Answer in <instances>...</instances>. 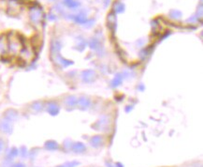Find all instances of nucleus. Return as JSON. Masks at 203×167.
Segmentation results:
<instances>
[{"instance_id": "nucleus-30", "label": "nucleus", "mask_w": 203, "mask_h": 167, "mask_svg": "<svg viewBox=\"0 0 203 167\" xmlns=\"http://www.w3.org/2000/svg\"><path fill=\"white\" fill-rule=\"evenodd\" d=\"M116 167H124V166H123L121 163H117V164H116Z\"/></svg>"}, {"instance_id": "nucleus-16", "label": "nucleus", "mask_w": 203, "mask_h": 167, "mask_svg": "<svg viewBox=\"0 0 203 167\" xmlns=\"http://www.w3.org/2000/svg\"><path fill=\"white\" fill-rule=\"evenodd\" d=\"M45 148L48 150H56L58 149V144L55 141H48L45 143Z\"/></svg>"}, {"instance_id": "nucleus-15", "label": "nucleus", "mask_w": 203, "mask_h": 167, "mask_svg": "<svg viewBox=\"0 0 203 167\" xmlns=\"http://www.w3.org/2000/svg\"><path fill=\"white\" fill-rule=\"evenodd\" d=\"M31 108H32V110H33V111L37 112V113L41 112V111L43 110V108H44V103H42V101H39V100H38V101H35V103H32V105H31Z\"/></svg>"}, {"instance_id": "nucleus-21", "label": "nucleus", "mask_w": 203, "mask_h": 167, "mask_svg": "<svg viewBox=\"0 0 203 167\" xmlns=\"http://www.w3.org/2000/svg\"><path fill=\"white\" fill-rule=\"evenodd\" d=\"M89 46H90L91 49L97 50L100 47V42L98 40H97L95 38H93L90 41H89Z\"/></svg>"}, {"instance_id": "nucleus-5", "label": "nucleus", "mask_w": 203, "mask_h": 167, "mask_svg": "<svg viewBox=\"0 0 203 167\" xmlns=\"http://www.w3.org/2000/svg\"><path fill=\"white\" fill-rule=\"evenodd\" d=\"M13 129V122L9 120L6 117H3L0 120V132L4 133H11Z\"/></svg>"}, {"instance_id": "nucleus-19", "label": "nucleus", "mask_w": 203, "mask_h": 167, "mask_svg": "<svg viewBox=\"0 0 203 167\" xmlns=\"http://www.w3.org/2000/svg\"><path fill=\"white\" fill-rule=\"evenodd\" d=\"M123 81V76L121 74H117L114 79L111 81V86L112 87H117L118 86H120Z\"/></svg>"}, {"instance_id": "nucleus-25", "label": "nucleus", "mask_w": 203, "mask_h": 167, "mask_svg": "<svg viewBox=\"0 0 203 167\" xmlns=\"http://www.w3.org/2000/svg\"><path fill=\"white\" fill-rule=\"evenodd\" d=\"M19 153H21V155H22L23 157H25V156H26V154H27L26 148H25V147H22V148H21V150L19 151Z\"/></svg>"}, {"instance_id": "nucleus-20", "label": "nucleus", "mask_w": 203, "mask_h": 167, "mask_svg": "<svg viewBox=\"0 0 203 167\" xmlns=\"http://www.w3.org/2000/svg\"><path fill=\"white\" fill-rule=\"evenodd\" d=\"M72 149L75 151V152H83L85 150V146L81 144V143H76V144H74L72 146Z\"/></svg>"}, {"instance_id": "nucleus-27", "label": "nucleus", "mask_w": 203, "mask_h": 167, "mask_svg": "<svg viewBox=\"0 0 203 167\" xmlns=\"http://www.w3.org/2000/svg\"><path fill=\"white\" fill-rule=\"evenodd\" d=\"M78 164V163H76V162H72V163H68V165H69V166H68V167H75V165H77Z\"/></svg>"}, {"instance_id": "nucleus-4", "label": "nucleus", "mask_w": 203, "mask_h": 167, "mask_svg": "<svg viewBox=\"0 0 203 167\" xmlns=\"http://www.w3.org/2000/svg\"><path fill=\"white\" fill-rule=\"evenodd\" d=\"M21 59L25 62H31L35 57V52L32 47L23 46L21 53H19Z\"/></svg>"}, {"instance_id": "nucleus-24", "label": "nucleus", "mask_w": 203, "mask_h": 167, "mask_svg": "<svg viewBox=\"0 0 203 167\" xmlns=\"http://www.w3.org/2000/svg\"><path fill=\"white\" fill-rule=\"evenodd\" d=\"M85 46H86V42H85V40H83V39H81V38H80V39H79V43L77 44L76 49L81 52V51H83V49L85 48Z\"/></svg>"}, {"instance_id": "nucleus-9", "label": "nucleus", "mask_w": 203, "mask_h": 167, "mask_svg": "<svg viewBox=\"0 0 203 167\" xmlns=\"http://www.w3.org/2000/svg\"><path fill=\"white\" fill-rule=\"evenodd\" d=\"M90 105H91V100L88 98L81 97V98L78 99V101H77V106H78L81 110H86L90 107Z\"/></svg>"}, {"instance_id": "nucleus-8", "label": "nucleus", "mask_w": 203, "mask_h": 167, "mask_svg": "<svg viewBox=\"0 0 203 167\" xmlns=\"http://www.w3.org/2000/svg\"><path fill=\"white\" fill-rule=\"evenodd\" d=\"M95 77H97V74H95V73L92 70H84V71H82V73H81V78H82L83 82H85V83L94 82Z\"/></svg>"}, {"instance_id": "nucleus-14", "label": "nucleus", "mask_w": 203, "mask_h": 167, "mask_svg": "<svg viewBox=\"0 0 203 167\" xmlns=\"http://www.w3.org/2000/svg\"><path fill=\"white\" fill-rule=\"evenodd\" d=\"M63 4L70 10H76L80 7V2L77 0H63Z\"/></svg>"}, {"instance_id": "nucleus-23", "label": "nucleus", "mask_w": 203, "mask_h": 167, "mask_svg": "<svg viewBox=\"0 0 203 167\" xmlns=\"http://www.w3.org/2000/svg\"><path fill=\"white\" fill-rule=\"evenodd\" d=\"M114 10L117 13H122L124 11V5L121 2H116L114 4Z\"/></svg>"}, {"instance_id": "nucleus-3", "label": "nucleus", "mask_w": 203, "mask_h": 167, "mask_svg": "<svg viewBox=\"0 0 203 167\" xmlns=\"http://www.w3.org/2000/svg\"><path fill=\"white\" fill-rule=\"evenodd\" d=\"M51 59L52 60V62L55 64V66L64 69V68H67L70 65H72L73 62L71 60H68V59H65L64 58L60 53H53V55H51Z\"/></svg>"}, {"instance_id": "nucleus-31", "label": "nucleus", "mask_w": 203, "mask_h": 167, "mask_svg": "<svg viewBox=\"0 0 203 167\" xmlns=\"http://www.w3.org/2000/svg\"><path fill=\"white\" fill-rule=\"evenodd\" d=\"M58 167H65V166H58Z\"/></svg>"}, {"instance_id": "nucleus-26", "label": "nucleus", "mask_w": 203, "mask_h": 167, "mask_svg": "<svg viewBox=\"0 0 203 167\" xmlns=\"http://www.w3.org/2000/svg\"><path fill=\"white\" fill-rule=\"evenodd\" d=\"M4 146H5V143H4V141L1 138H0V152L4 149Z\"/></svg>"}, {"instance_id": "nucleus-2", "label": "nucleus", "mask_w": 203, "mask_h": 167, "mask_svg": "<svg viewBox=\"0 0 203 167\" xmlns=\"http://www.w3.org/2000/svg\"><path fill=\"white\" fill-rule=\"evenodd\" d=\"M29 19L32 25L39 26L44 20V12L39 6H33L29 10Z\"/></svg>"}, {"instance_id": "nucleus-22", "label": "nucleus", "mask_w": 203, "mask_h": 167, "mask_svg": "<svg viewBox=\"0 0 203 167\" xmlns=\"http://www.w3.org/2000/svg\"><path fill=\"white\" fill-rule=\"evenodd\" d=\"M18 155H19V150L17 149V148L13 147L11 148V149L9 151L8 153V160H13L15 157H17Z\"/></svg>"}, {"instance_id": "nucleus-1", "label": "nucleus", "mask_w": 203, "mask_h": 167, "mask_svg": "<svg viewBox=\"0 0 203 167\" xmlns=\"http://www.w3.org/2000/svg\"><path fill=\"white\" fill-rule=\"evenodd\" d=\"M8 53L11 56H19L23 48V40L17 34L10 33L8 37Z\"/></svg>"}, {"instance_id": "nucleus-13", "label": "nucleus", "mask_w": 203, "mask_h": 167, "mask_svg": "<svg viewBox=\"0 0 203 167\" xmlns=\"http://www.w3.org/2000/svg\"><path fill=\"white\" fill-rule=\"evenodd\" d=\"M107 21H108V27L111 31H114V29L116 27V15L114 13L108 14Z\"/></svg>"}, {"instance_id": "nucleus-11", "label": "nucleus", "mask_w": 203, "mask_h": 167, "mask_svg": "<svg viewBox=\"0 0 203 167\" xmlns=\"http://www.w3.org/2000/svg\"><path fill=\"white\" fill-rule=\"evenodd\" d=\"M18 116H19V115H18V112L13 110V109H9L5 112V116L4 117H6L7 119H9V120L10 121H16L18 119Z\"/></svg>"}, {"instance_id": "nucleus-7", "label": "nucleus", "mask_w": 203, "mask_h": 167, "mask_svg": "<svg viewBox=\"0 0 203 167\" xmlns=\"http://www.w3.org/2000/svg\"><path fill=\"white\" fill-rule=\"evenodd\" d=\"M46 110L51 116H56L58 115L59 111H60V107H59L58 103H56L55 101H49L46 104Z\"/></svg>"}, {"instance_id": "nucleus-17", "label": "nucleus", "mask_w": 203, "mask_h": 167, "mask_svg": "<svg viewBox=\"0 0 203 167\" xmlns=\"http://www.w3.org/2000/svg\"><path fill=\"white\" fill-rule=\"evenodd\" d=\"M182 16H183L182 12L178 10H171L170 11V17L172 18V19H174V20H180L182 18Z\"/></svg>"}, {"instance_id": "nucleus-28", "label": "nucleus", "mask_w": 203, "mask_h": 167, "mask_svg": "<svg viewBox=\"0 0 203 167\" xmlns=\"http://www.w3.org/2000/svg\"><path fill=\"white\" fill-rule=\"evenodd\" d=\"M13 167H25V164H23V163H17V164H15Z\"/></svg>"}, {"instance_id": "nucleus-10", "label": "nucleus", "mask_w": 203, "mask_h": 167, "mask_svg": "<svg viewBox=\"0 0 203 167\" xmlns=\"http://www.w3.org/2000/svg\"><path fill=\"white\" fill-rule=\"evenodd\" d=\"M77 101H78V99L75 96H68L65 100V105L68 110L73 109L77 106Z\"/></svg>"}, {"instance_id": "nucleus-29", "label": "nucleus", "mask_w": 203, "mask_h": 167, "mask_svg": "<svg viewBox=\"0 0 203 167\" xmlns=\"http://www.w3.org/2000/svg\"><path fill=\"white\" fill-rule=\"evenodd\" d=\"M50 20H55L56 19V17H55V15H52V14H50Z\"/></svg>"}, {"instance_id": "nucleus-6", "label": "nucleus", "mask_w": 203, "mask_h": 167, "mask_svg": "<svg viewBox=\"0 0 203 167\" xmlns=\"http://www.w3.org/2000/svg\"><path fill=\"white\" fill-rule=\"evenodd\" d=\"M8 53V39L6 36H0V59L5 57Z\"/></svg>"}, {"instance_id": "nucleus-32", "label": "nucleus", "mask_w": 203, "mask_h": 167, "mask_svg": "<svg viewBox=\"0 0 203 167\" xmlns=\"http://www.w3.org/2000/svg\"><path fill=\"white\" fill-rule=\"evenodd\" d=\"M52 1H53V0H52Z\"/></svg>"}, {"instance_id": "nucleus-12", "label": "nucleus", "mask_w": 203, "mask_h": 167, "mask_svg": "<svg viewBox=\"0 0 203 167\" xmlns=\"http://www.w3.org/2000/svg\"><path fill=\"white\" fill-rule=\"evenodd\" d=\"M71 16L72 17H70V18H72V20L75 23H80V25H84V23H86V22H87V17L83 12H81L77 15H71Z\"/></svg>"}, {"instance_id": "nucleus-18", "label": "nucleus", "mask_w": 203, "mask_h": 167, "mask_svg": "<svg viewBox=\"0 0 203 167\" xmlns=\"http://www.w3.org/2000/svg\"><path fill=\"white\" fill-rule=\"evenodd\" d=\"M90 143L93 146L98 147L101 144H102V138H101V136H94L90 140Z\"/></svg>"}]
</instances>
